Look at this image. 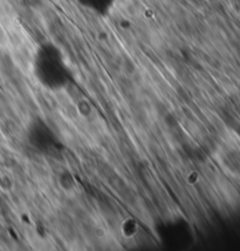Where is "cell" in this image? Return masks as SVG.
Listing matches in <instances>:
<instances>
[{
	"label": "cell",
	"instance_id": "2",
	"mask_svg": "<svg viewBox=\"0 0 240 251\" xmlns=\"http://www.w3.org/2000/svg\"><path fill=\"white\" fill-rule=\"evenodd\" d=\"M76 4L82 7L83 10L91 12L97 17H107L118 0H75Z\"/></svg>",
	"mask_w": 240,
	"mask_h": 251
},
{
	"label": "cell",
	"instance_id": "1",
	"mask_svg": "<svg viewBox=\"0 0 240 251\" xmlns=\"http://www.w3.org/2000/svg\"><path fill=\"white\" fill-rule=\"evenodd\" d=\"M33 72L41 85L49 89H61L71 82L73 73L61 49L54 43L40 44L33 55Z\"/></svg>",
	"mask_w": 240,
	"mask_h": 251
}]
</instances>
